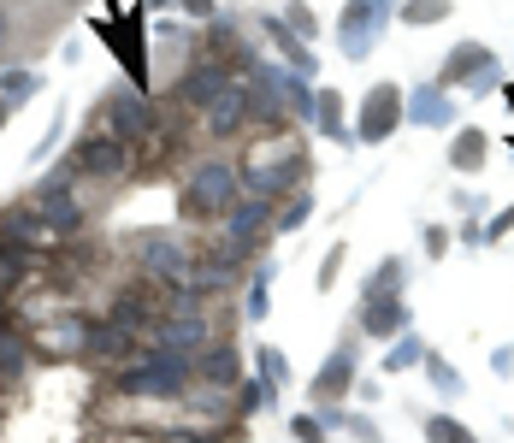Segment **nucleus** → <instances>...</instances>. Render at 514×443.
Instances as JSON below:
<instances>
[{
	"instance_id": "nucleus-19",
	"label": "nucleus",
	"mask_w": 514,
	"mask_h": 443,
	"mask_svg": "<svg viewBox=\"0 0 514 443\" xmlns=\"http://www.w3.org/2000/svg\"><path fill=\"white\" fill-rule=\"evenodd\" d=\"M485 148H491V142H485V130H479V125H473V130H455L450 166H455V172H479V166H485Z\"/></svg>"
},
{
	"instance_id": "nucleus-8",
	"label": "nucleus",
	"mask_w": 514,
	"mask_h": 443,
	"mask_svg": "<svg viewBox=\"0 0 514 443\" xmlns=\"http://www.w3.org/2000/svg\"><path fill=\"white\" fill-rule=\"evenodd\" d=\"M154 130H160V119H154V107L142 101V89L107 101V136H119V142H130V148H142Z\"/></svg>"
},
{
	"instance_id": "nucleus-2",
	"label": "nucleus",
	"mask_w": 514,
	"mask_h": 443,
	"mask_svg": "<svg viewBox=\"0 0 514 443\" xmlns=\"http://www.w3.org/2000/svg\"><path fill=\"white\" fill-rule=\"evenodd\" d=\"M119 384H125L130 396H184L195 384L190 373V355H172V349H142V355H130L125 373H119Z\"/></svg>"
},
{
	"instance_id": "nucleus-44",
	"label": "nucleus",
	"mask_w": 514,
	"mask_h": 443,
	"mask_svg": "<svg viewBox=\"0 0 514 443\" xmlns=\"http://www.w3.org/2000/svg\"><path fill=\"white\" fill-rule=\"evenodd\" d=\"M0 302H6V296H0ZM0 325H6V314H0Z\"/></svg>"
},
{
	"instance_id": "nucleus-37",
	"label": "nucleus",
	"mask_w": 514,
	"mask_h": 443,
	"mask_svg": "<svg viewBox=\"0 0 514 443\" xmlns=\"http://www.w3.org/2000/svg\"><path fill=\"white\" fill-rule=\"evenodd\" d=\"M178 6H184V12H190V18H207V24H213V12H219V6H213V0H178Z\"/></svg>"
},
{
	"instance_id": "nucleus-18",
	"label": "nucleus",
	"mask_w": 514,
	"mask_h": 443,
	"mask_svg": "<svg viewBox=\"0 0 514 443\" xmlns=\"http://www.w3.org/2000/svg\"><path fill=\"white\" fill-rule=\"evenodd\" d=\"M24 373H30V343L12 325H0V384H18Z\"/></svg>"
},
{
	"instance_id": "nucleus-34",
	"label": "nucleus",
	"mask_w": 514,
	"mask_h": 443,
	"mask_svg": "<svg viewBox=\"0 0 514 443\" xmlns=\"http://www.w3.org/2000/svg\"><path fill=\"white\" fill-rule=\"evenodd\" d=\"M12 36H18V18H12V12H0V60L12 54Z\"/></svg>"
},
{
	"instance_id": "nucleus-16",
	"label": "nucleus",
	"mask_w": 514,
	"mask_h": 443,
	"mask_svg": "<svg viewBox=\"0 0 514 443\" xmlns=\"http://www.w3.org/2000/svg\"><path fill=\"white\" fill-rule=\"evenodd\" d=\"M491 65L497 60H491L479 42H461L450 54V65H444V77H438V89H467V77H473V71H491Z\"/></svg>"
},
{
	"instance_id": "nucleus-23",
	"label": "nucleus",
	"mask_w": 514,
	"mask_h": 443,
	"mask_svg": "<svg viewBox=\"0 0 514 443\" xmlns=\"http://www.w3.org/2000/svg\"><path fill=\"white\" fill-rule=\"evenodd\" d=\"M402 278H408V260H396V254H390L385 266H373L367 296H402Z\"/></svg>"
},
{
	"instance_id": "nucleus-38",
	"label": "nucleus",
	"mask_w": 514,
	"mask_h": 443,
	"mask_svg": "<svg viewBox=\"0 0 514 443\" xmlns=\"http://www.w3.org/2000/svg\"><path fill=\"white\" fill-rule=\"evenodd\" d=\"M444 249H450V237H444V231L432 225V231H426V254H444Z\"/></svg>"
},
{
	"instance_id": "nucleus-45",
	"label": "nucleus",
	"mask_w": 514,
	"mask_h": 443,
	"mask_svg": "<svg viewBox=\"0 0 514 443\" xmlns=\"http://www.w3.org/2000/svg\"><path fill=\"white\" fill-rule=\"evenodd\" d=\"M509 148H514V142H509Z\"/></svg>"
},
{
	"instance_id": "nucleus-14",
	"label": "nucleus",
	"mask_w": 514,
	"mask_h": 443,
	"mask_svg": "<svg viewBox=\"0 0 514 443\" xmlns=\"http://www.w3.org/2000/svg\"><path fill=\"white\" fill-rule=\"evenodd\" d=\"M255 77L266 83V89H272V101H284V107H290L302 125L314 119V89L302 83V71H255Z\"/></svg>"
},
{
	"instance_id": "nucleus-15",
	"label": "nucleus",
	"mask_w": 514,
	"mask_h": 443,
	"mask_svg": "<svg viewBox=\"0 0 514 443\" xmlns=\"http://www.w3.org/2000/svg\"><path fill=\"white\" fill-rule=\"evenodd\" d=\"M349 384H355V355L349 349H337L331 361L320 367V379H314V402H337V396H349Z\"/></svg>"
},
{
	"instance_id": "nucleus-24",
	"label": "nucleus",
	"mask_w": 514,
	"mask_h": 443,
	"mask_svg": "<svg viewBox=\"0 0 514 443\" xmlns=\"http://www.w3.org/2000/svg\"><path fill=\"white\" fill-rule=\"evenodd\" d=\"M266 290H272V266H255V284L243 296V314L249 319H266Z\"/></svg>"
},
{
	"instance_id": "nucleus-42",
	"label": "nucleus",
	"mask_w": 514,
	"mask_h": 443,
	"mask_svg": "<svg viewBox=\"0 0 514 443\" xmlns=\"http://www.w3.org/2000/svg\"><path fill=\"white\" fill-rule=\"evenodd\" d=\"M190 443H225V438H201V432H190Z\"/></svg>"
},
{
	"instance_id": "nucleus-4",
	"label": "nucleus",
	"mask_w": 514,
	"mask_h": 443,
	"mask_svg": "<svg viewBox=\"0 0 514 443\" xmlns=\"http://www.w3.org/2000/svg\"><path fill=\"white\" fill-rule=\"evenodd\" d=\"M65 166H71V178H107V184H119V178L136 172V148L119 142V136H83Z\"/></svg>"
},
{
	"instance_id": "nucleus-27",
	"label": "nucleus",
	"mask_w": 514,
	"mask_h": 443,
	"mask_svg": "<svg viewBox=\"0 0 514 443\" xmlns=\"http://www.w3.org/2000/svg\"><path fill=\"white\" fill-rule=\"evenodd\" d=\"M426 438H432V443H473V438H467V432L450 420V414H426Z\"/></svg>"
},
{
	"instance_id": "nucleus-12",
	"label": "nucleus",
	"mask_w": 514,
	"mask_h": 443,
	"mask_svg": "<svg viewBox=\"0 0 514 443\" xmlns=\"http://www.w3.org/2000/svg\"><path fill=\"white\" fill-rule=\"evenodd\" d=\"M361 331H367V337H379V343L402 337V331H408V308H402V296H367V308H361Z\"/></svg>"
},
{
	"instance_id": "nucleus-3",
	"label": "nucleus",
	"mask_w": 514,
	"mask_h": 443,
	"mask_svg": "<svg viewBox=\"0 0 514 443\" xmlns=\"http://www.w3.org/2000/svg\"><path fill=\"white\" fill-rule=\"evenodd\" d=\"M243 195V178L231 160H201L184 178V213L190 219H225V207Z\"/></svg>"
},
{
	"instance_id": "nucleus-35",
	"label": "nucleus",
	"mask_w": 514,
	"mask_h": 443,
	"mask_svg": "<svg viewBox=\"0 0 514 443\" xmlns=\"http://www.w3.org/2000/svg\"><path fill=\"white\" fill-rule=\"evenodd\" d=\"M509 231H514V207H503V213H497V225L485 231V243H497V237H509Z\"/></svg>"
},
{
	"instance_id": "nucleus-5",
	"label": "nucleus",
	"mask_w": 514,
	"mask_h": 443,
	"mask_svg": "<svg viewBox=\"0 0 514 443\" xmlns=\"http://www.w3.org/2000/svg\"><path fill=\"white\" fill-rule=\"evenodd\" d=\"M172 83H178V101H184V107H201V113H207V107L237 83V71L219 60V54H195L190 65L172 71Z\"/></svg>"
},
{
	"instance_id": "nucleus-32",
	"label": "nucleus",
	"mask_w": 514,
	"mask_h": 443,
	"mask_svg": "<svg viewBox=\"0 0 514 443\" xmlns=\"http://www.w3.org/2000/svg\"><path fill=\"white\" fill-rule=\"evenodd\" d=\"M260 402H266V384H255V379L237 384V408H243V414H255Z\"/></svg>"
},
{
	"instance_id": "nucleus-13",
	"label": "nucleus",
	"mask_w": 514,
	"mask_h": 443,
	"mask_svg": "<svg viewBox=\"0 0 514 443\" xmlns=\"http://www.w3.org/2000/svg\"><path fill=\"white\" fill-rule=\"evenodd\" d=\"M249 125V83H231L213 107H207V136H237Z\"/></svg>"
},
{
	"instance_id": "nucleus-22",
	"label": "nucleus",
	"mask_w": 514,
	"mask_h": 443,
	"mask_svg": "<svg viewBox=\"0 0 514 443\" xmlns=\"http://www.w3.org/2000/svg\"><path fill=\"white\" fill-rule=\"evenodd\" d=\"M408 113H414L420 125H450V89H420Z\"/></svg>"
},
{
	"instance_id": "nucleus-25",
	"label": "nucleus",
	"mask_w": 514,
	"mask_h": 443,
	"mask_svg": "<svg viewBox=\"0 0 514 443\" xmlns=\"http://www.w3.org/2000/svg\"><path fill=\"white\" fill-rule=\"evenodd\" d=\"M438 18H450V0H408L402 6V24H438Z\"/></svg>"
},
{
	"instance_id": "nucleus-39",
	"label": "nucleus",
	"mask_w": 514,
	"mask_h": 443,
	"mask_svg": "<svg viewBox=\"0 0 514 443\" xmlns=\"http://www.w3.org/2000/svg\"><path fill=\"white\" fill-rule=\"evenodd\" d=\"M491 367H497V373L509 379V373H514V349H497V355H491Z\"/></svg>"
},
{
	"instance_id": "nucleus-7",
	"label": "nucleus",
	"mask_w": 514,
	"mask_h": 443,
	"mask_svg": "<svg viewBox=\"0 0 514 443\" xmlns=\"http://www.w3.org/2000/svg\"><path fill=\"white\" fill-rule=\"evenodd\" d=\"M396 130H402V89H396V83H379V89L361 101L355 142H390Z\"/></svg>"
},
{
	"instance_id": "nucleus-10",
	"label": "nucleus",
	"mask_w": 514,
	"mask_h": 443,
	"mask_svg": "<svg viewBox=\"0 0 514 443\" xmlns=\"http://www.w3.org/2000/svg\"><path fill=\"white\" fill-rule=\"evenodd\" d=\"M136 355V331H125L119 319H83V361L107 367V361H130Z\"/></svg>"
},
{
	"instance_id": "nucleus-6",
	"label": "nucleus",
	"mask_w": 514,
	"mask_h": 443,
	"mask_svg": "<svg viewBox=\"0 0 514 443\" xmlns=\"http://www.w3.org/2000/svg\"><path fill=\"white\" fill-rule=\"evenodd\" d=\"M136 260H142V278H160V284H184L195 272V254L172 237V231H148L136 237Z\"/></svg>"
},
{
	"instance_id": "nucleus-41",
	"label": "nucleus",
	"mask_w": 514,
	"mask_h": 443,
	"mask_svg": "<svg viewBox=\"0 0 514 443\" xmlns=\"http://www.w3.org/2000/svg\"><path fill=\"white\" fill-rule=\"evenodd\" d=\"M6 119H12V101H0V130H6Z\"/></svg>"
},
{
	"instance_id": "nucleus-40",
	"label": "nucleus",
	"mask_w": 514,
	"mask_h": 443,
	"mask_svg": "<svg viewBox=\"0 0 514 443\" xmlns=\"http://www.w3.org/2000/svg\"><path fill=\"white\" fill-rule=\"evenodd\" d=\"M166 6H178V0H142V12H166Z\"/></svg>"
},
{
	"instance_id": "nucleus-31",
	"label": "nucleus",
	"mask_w": 514,
	"mask_h": 443,
	"mask_svg": "<svg viewBox=\"0 0 514 443\" xmlns=\"http://www.w3.org/2000/svg\"><path fill=\"white\" fill-rule=\"evenodd\" d=\"M284 18H290V30H296V36H314V30H320V24H314V12H308L302 0H284Z\"/></svg>"
},
{
	"instance_id": "nucleus-17",
	"label": "nucleus",
	"mask_w": 514,
	"mask_h": 443,
	"mask_svg": "<svg viewBox=\"0 0 514 443\" xmlns=\"http://www.w3.org/2000/svg\"><path fill=\"white\" fill-rule=\"evenodd\" d=\"M314 125H320L331 142H343V148L355 142V130L343 125V95H337V89H320V95H314Z\"/></svg>"
},
{
	"instance_id": "nucleus-1",
	"label": "nucleus",
	"mask_w": 514,
	"mask_h": 443,
	"mask_svg": "<svg viewBox=\"0 0 514 443\" xmlns=\"http://www.w3.org/2000/svg\"><path fill=\"white\" fill-rule=\"evenodd\" d=\"M308 154L284 136V125H272L266 136H255L249 148H243V166H237V178H243V190L249 195H266V201H278L284 190H302L308 184Z\"/></svg>"
},
{
	"instance_id": "nucleus-26",
	"label": "nucleus",
	"mask_w": 514,
	"mask_h": 443,
	"mask_svg": "<svg viewBox=\"0 0 514 443\" xmlns=\"http://www.w3.org/2000/svg\"><path fill=\"white\" fill-rule=\"evenodd\" d=\"M308 213H314V195L296 190V195H290V207L278 213V231H302V225H308Z\"/></svg>"
},
{
	"instance_id": "nucleus-11",
	"label": "nucleus",
	"mask_w": 514,
	"mask_h": 443,
	"mask_svg": "<svg viewBox=\"0 0 514 443\" xmlns=\"http://www.w3.org/2000/svg\"><path fill=\"white\" fill-rule=\"evenodd\" d=\"M266 219H272V201H266V195H237V201L225 207V237H243V243H260Z\"/></svg>"
},
{
	"instance_id": "nucleus-43",
	"label": "nucleus",
	"mask_w": 514,
	"mask_h": 443,
	"mask_svg": "<svg viewBox=\"0 0 514 443\" xmlns=\"http://www.w3.org/2000/svg\"><path fill=\"white\" fill-rule=\"evenodd\" d=\"M60 6H77V0H60Z\"/></svg>"
},
{
	"instance_id": "nucleus-9",
	"label": "nucleus",
	"mask_w": 514,
	"mask_h": 443,
	"mask_svg": "<svg viewBox=\"0 0 514 443\" xmlns=\"http://www.w3.org/2000/svg\"><path fill=\"white\" fill-rule=\"evenodd\" d=\"M190 373H195V384H207V390H237V384H243V355H237V343L213 337V343L190 361Z\"/></svg>"
},
{
	"instance_id": "nucleus-21",
	"label": "nucleus",
	"mask_w": 514,
	"mask_h": 443,
	"mask_svg": "<svg viewBox=\"0 0 514 443\" xmlns=\"http://www.w3.org/2000/svg\"><path fill=\"white\" fill-rule=\"evenodd\" d=\"M24 278H30V249H12V243H0V296H12Z\"/></svg>"
},
{
	"instance_id": "nucleus-30",
	"label": "nucleus",
	"mask_w": 514,
	"mask_h": 443,
	"mask_svg": "<svg viewBox=\"0 0 514 443\" xmlns=\"http://www.w3.org/2000/svg\"><path fill=\"white\" fill-rule=\"evenodd\" d=\"M426 373H432V384H438L444 396H455V390H461V379L450 373V361H444V355H426Z\"/></svg>"
},
{
	"instance_id": "nucleus-28",
	"label": "nucleus",
	"mask_w": 514,
	"mask_h": 443,
	"mask_svg": "<svg viewBox=\"0 0 514 443\" xmlns=\"http://www.w3.org/2000/svg\"><path fill=\"white\" fill-rule=\"evenodd\" d=\"M255 361H260V379L266 384H290V361L278 349H255Z\"/></svg>"
},
{
	"instance_id": "nucleus-36",
	"label": "nucleus",
	"mask_w": 514,
	"mask_h": 443,
	"mask_svg": "<svg viewBox=\"0 0 514 443\" xmlns=\"http://www.w3.org/2000/svg\"><path fill=\"white\" fill-rule=\"evenodd\" d=\"M296 438L302 443H325V426L320 420H296Z\"/></svg>"
},
{
	"instance_id": "nucleus-29",
	"label": "nucleus",
	"mask_w": 514,
	"mask_h": 443,
	"mask_svg": "<svg viewBox=\"0 0 514 443\" xmlns=\"http://www.w3.org/2000/svg\"><path fill=\"white\" fill-rule=\"evenodd\" d=\"M414 361H426V349H420V343H414V337H402V343H396V349H390L385 373H408V367H414Z\"/></svg>"
},
{
	"instance_id": "nucleus-33",
	"label": "nucleus",
	"mask_w": 514,
	"mask_h": 443,
	"mask_svg": "<svg viewBox=\"0 0 514 443\" xmlns=\"http://www.w3.org/2000/svg\"><path fill=\"white\" fill-rule=\"evenodd\" d=\"M337 266H343V243H331V254L320 260V290H331V284H337Z\"/></svg>"
},
{
	"instance_id": "nucleus-20",
	"label": "nucleus",
	"mask_w": 514,
	"mask_h": 443,
	"mask_svg": "<svg viewBox=\"0 0 514 443\" xmlns=\"http://www.w3.org/2000/svg\"><path fill=\"white\" fill-rule=\"evenodd\" d=\"M30 95H42V77H36L30 65H6V71H0V101H12V107H24Z\"/></svg>"
}]
</instances>
